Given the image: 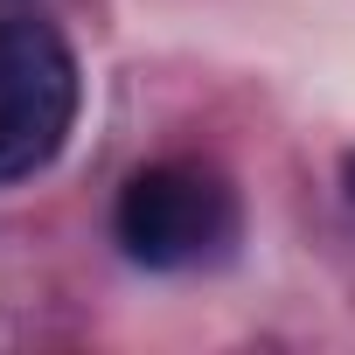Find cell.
Listing matches in <instances>:
<instances>
[{
    "label": "cell",
    "instance_id": "obj_1",
    "mask_svg": "<svg viewBox=\"0 0 355 355\" xmlns=\"http://www.w3.org/2000/svg\"><path fill=\"white\" fill-rule=\"evenodd\" d=\"M112 230H119V251L132 265L189 272V265H209L237 237V202H230V189L216 182V174L167 160V167H139L119 189Z\"/></svg>",
    "mask_w": 355,
    "mask_h": 355
},
{
    "label": "cell",
    "instance_id": "obj_2",
    "mask_svg": "<svg viewBox=\"0 0 355 355\" xmlns=\"http://www.w3.org/2000/svg\"><path fill=\"white\" fill-rule=\"evenodd\" d=\"M77 125V56L49 21H0V182L49 167Z\"/></svg>",
    "mask_w": 355,
    "mask_h": 355
},
{
    "label": "cell",
    "instance_id": "obj_3",
    "mask_svg": "<svg viewBox=\"0 0 355 355\" xmlns=\"http://www.w3.org/2000/svg\"><path fill=\"white\" fill-rule=\"evenodd\" d=\"M348 202H355V160H348Z\"/></svg>",
    "mask_w": 355,
    "mask_h": 355
}]
</instances>
